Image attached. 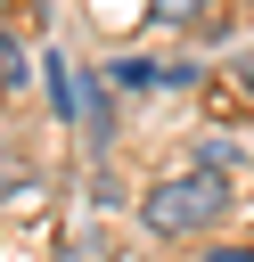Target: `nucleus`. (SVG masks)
I'll return each instance as SVG.
<instances>
[{"label":"nucleus","instance_id":"1","mask_svg":"<svg viewBox=\"0 0 254 262\" xmlns=\"http://www.w3.org/2000/svg\"><path fill=\"white\" fill-rule=\"evenodd\" d=\"M221 213H229V172H205V164H188V172H172V180H156L139 196V221L156 237H197Z\"/></svg>","mask_w":254,"mask_h":262},{"label":"nucleus","instance_id":"2","mask_svg":"<svg viewBox=\"0 0 254 262\" xmlns=\"http://www.w3.org/2000/svg\"><path fill=\"white\" fill-rule=\"evenodd\" d=\"M197 164H205V172H238V164H246V147H238V139H205V147H197Z\"/></svg>","mask_w":254,"mask_h":262},{"label":"nucleus","instance_id":"3","mask_svg":"<svg viewBox=\"0 0 254 262\" xmlns=\"http://www.w3.org/2000/svg\"><path fill=\"white\" fill-rule=\"evenodd\" d=\"M197 262H254V246H205Z\"/></svg>","mask_w":254,"mask_h":262},{"label":"nucleus","instance_id":"4","mask_svg":"<svg viewBox=\"0 0 254 262\" xmlns=\"http://www.w3.org/2000/svg\"><path fill=\"white\" fill-rule=\"evenodd\" d=\"M156 8H164V16H197L205 0H156Z\"/></svg>","mask_w":254,"mask_h":262},{"label":"nucleus","instance_id":"5","mask_svg":"<svg viewBox=\"0 0 254 262\" xmlns=\"http://www.w3.org/2000/svg\"><path fill=\"white\" fill-rule=\"evenodd\" d=\"M238 82H246V90H254V66H238Z\"/></svg>","mask_w":254,"mask_h":262}]
</instances>
